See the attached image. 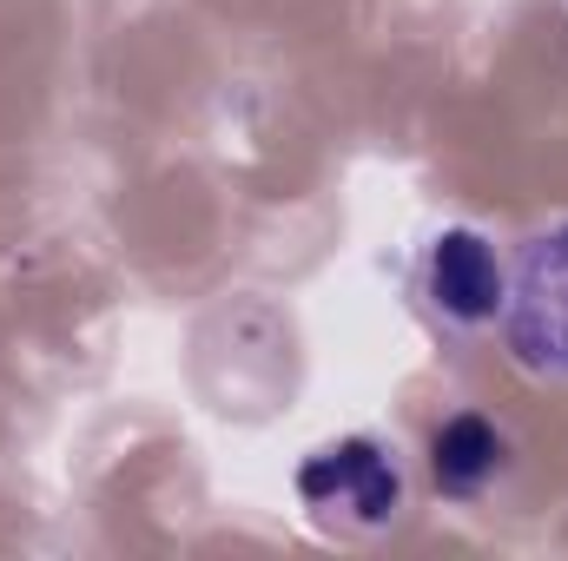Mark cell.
Listing matches in <instances>:
<instances>
[{
    "label": "cell",
    "instance_id": "6da1fadb",
    "mask_svg": "<svg viewBox=\"0 0 568 561\" xmlns=\"http://www.w3.org/2000/svg\"><path fill=\"white\" fill-rule=\"evenodd\" d=\"M496 324L529 377L568 384V218L523 238V252L509 258V290Z\"/></svg>",
    "mask_w": 568,
    "mask_h": 561
},
{
    "label": "cell",
    "instance_id": "7a4b0ae2",
    "mask_svg": "<svg viewBox=\"0 0 568 561\" xmlns=\"http://www.w3.org/2000/svg\"><path fill=\"white\" fill-rule=\"evenodd\" d=\"M297 502L337 529H390L404 516V469L377 436H337L297 462Z\"/></svg>",
    "mask_w": 568,
    "mask_h": 561
},
{
    "label": "cell",
    "instance_id": "3957f363",
    "mask_svg": "<svg viewBox=\"0 0 568 561\" xmlns=\"http://www.w3.org/2000/svg\"><path fill=\"white\" fill-rule=\"evenodd\" d=\"M509 290V258L489 245V232L476 225H443L424 252V297L429 310L456 330H483L496 324Z\"/></svg>",
    "mask_w": 568,
    "mask_h": 561
},
{
    "label": "cell",
    "instance_id": "277c9868",
    "mask_svg": "<svg viewBox=\"0 0 568 561\" xmlns=\"http://www.w3.org/2000/svg\"><path fill=\"white\" fill-rule=\"evenodd\" d=\"M509 469V429L483 410H456L429 429V482L449 502H476Z\"/></svg>",
    "mask_w": 568,
    "mask_h": 561
}]
</instances>
